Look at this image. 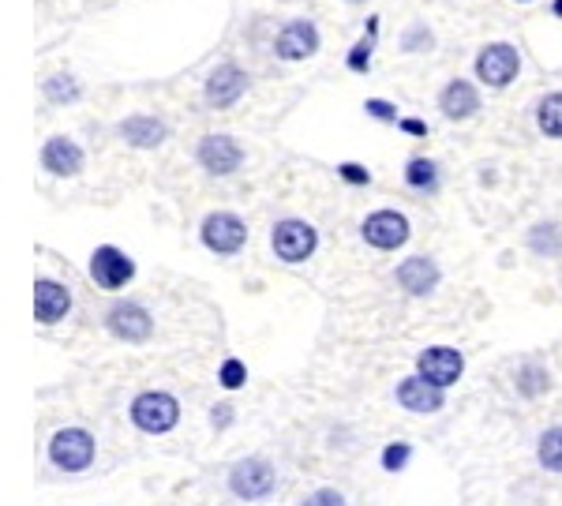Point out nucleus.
<instances>
[{
    "instance_id": "f257e3e1",
    "label": "nucleus",
    "mask_w": 562,
    "mask_h": 506,
    "mask_svg": "<svg viewBox=\"0 0 562 506\" xmlns=\"http://www.w3.org/2000/svg\"><path fill=\"white\" fill-rule=\"evenodd\" d=\"M180 420V402L169 390H143L132 402V424L143 435H165L173 432Z\"/></svg>"
},
{
    "instance_id": "f03ea898",
    "label": "nucleus",
    "mask_w": 562,
    "mask_h": 506,
    "mask_svg": "<svg viewBox=\"0 0 562 506\" xmlns=\"http://www.w3.org/2000/svg\"><path fill=\"white\" fill-rule=\"evenodd\" d=\"M94 454H98V443L87 428H60L49 439V462L60 473H83L94 465Z\"/></svg>"
},
{
    "instance_id": "7ed1b4c3",
    "label": "nucleus",
    "mask_w": 562,
    "mask_h": 506,
    "mask_svg": "<svg viewBox=\"0 0 562 506\" xmlns=\"http://www.w3.org/2000/svg\"><path fill=\"white\" fill-rule=\"evenodd\" d=\"M274 488H278V469L267 458H240L229 469V492L237 495V499H244V503L270 499Z\"/></svg>"
},
{
    "instance_id": "20e7f679",
    "label": "nucleus",
    "mask_w": 562,
    "mask_h": 506,
    "mask_svg": "<svg viewBox=\"0 0 562 506\" xmlns=\"http://www.w3.org/2000/svg\"><path fill=\"white\" fill-rule=\"evenodd\" d=\"M270 248L281 263H304L319 248V233H315V225L300 222V218H285L270 229Z\"/></svg>"
},
{
    "instance_id": "39448f33",
    "label": "nucleus",
    "mask_w": 562,
    "mask_h": 506,
    "mask_svg": "<svg viewBox=\"0 0 562 506\" xmlns=\"http://www.w3.org/2000/svg\"><path fill=\"white\" fill-rule=\"evenodd\" d=\"M199 237L207 244L214 255H237L244 244H248V225L240 214L233 210H214L203 218V229H199Z\"/></svg>"
},
{
    "instance_id": "423d86ee",
    "label": "nucleus",
    "mask_w": 562,
    "mask_h": 506,
    "mask_svg": "<svg viewBox=\"0 0 562 506\" xmlns=\"http://www.w3.org/2000/svg\"><path fill=\"white\" fill-rule=\"evenodd\" d=\"M135 278V259L132 255H124L120 248L113 244H102V248H94L90 255V282L98 285V289H109V293H117L124 285Z\"/></svg>"
},
{
    "instance_id": "0eeeda50",
    "label": "nucleus",
    "mask_w": 562,
    "mask_h": 506,
    "mask_svg": "<svg viewBox=\"0 0 562 506\" xmlns=\"http://www.w3.org/2000/svg\"><path fill=\"white\" fill-rule=\"evenodd\" d=\"M105 330H109L113 338H120V342L139 345L154 334V315H150L143 304H135V300H120V304H113L109 315H105Z\"/></svg>"
},
{
    "instance_id": "6e6552de",
    "label": "nucleus",
    "mask_w": 562,
    "mask_h": 506,
    "mask_svg": "<svg viewBox=\"0 0 562 506\" xmlns=\"http://www.w3.org/2000/svg\"><path fill=\"white\" fill-rule=\"evenodd\" d=\"M521 72V57L514 45L506 42H491L480 49V57H476V75H480V83H488V87H506V83H514Z\"/></svg>"
},
{
    "instance_id": "1a4fd4ad",
    "label": "nucleus",
    "mask_w": 562,
    "mask_h": 506,
    "mask_svg": "<svg viewBox=\"0 0 562 506\" xmlns=\"http://www.w3.org/2000/svg\"><path fill=\"white\" fill-rule=\"evenodd\" d=\"M416 372L424 375L428 383L446 390L465 375V357H461L454 345H428V349L416 357Z\"/></svg>"
},
{
    "instance_id": "9d476101",
    "label": "nucleus",
    "mask_w": 562,
    "mask_h": 506,
    "mask_svg": "<svg viewBox=\"0 0 562 506\" xmlns=\"http://www.w3.org/2000/svg\"><path fill=\"white\" fill-rule=\"evenodd\" d=\"M360 233H364V240H368L371 248H379V252H398L401 244L409 240V218L398 214V210H375V214L364 218Z\"/></svg>"
},
{
    "instance_id": "9b49d317",
    "label": "nucleus",
    "mask_w": 562,
    "mask_h": 506,
    "mask_svg": "<svg viewBox=\"0 0 562 506\" xmlns=\"http://www.w3.org/2000/svg\"><path fill=\"white\" fill-rule=\"evenodd\" d=\"M240 162H244V150L233 135H207L203 143H199V165L207 169L210 177H229V173H237Z\"/></svg>"
},
{
    "instance_id": "f8f14e48",
    "label": "nucleus",
    "mask_w": 562,
    "mask_h": 506,
    "mask_svg": "<svg viewBox=\"0 0 562 506\" xmlns=\"http://www.w3.org/2000/svg\"><path fill=\"white\" fill-rule=\"evenodd\" d=\"M68 312H72V293H68V285L53 282V278H38V282H34V319L45 323V327H53V323H60Z\"/></svg>"
},
{
    "instance_id": "ddd939ff",
    "label": "nucleus",
    "mask_w": 562,
    "mask_h": 506,
    "mask_svg": "<svg viewBox=\"0 0 562 506\" xmlns=\"http://www.w3.org/2000/svg\"><path fill=\"white\" fill-rule=\"evenodd\" d=\"M398 405L401 409H409V413H439V409L446 405V390L428 383L424 375L416 372L398 383Z\"/></svg>"
},
{
    "instance_id": "4468645a",
    "label": "nucleus",
    "mask_w": 562,
    "mask_h": 506,
    "mask_svg": "<svg viewBox=\"0 0 562 506\" xmlns=\"http://www.w3.org/2000/svg\"><path fill=\"white\" fill-rule=\"evenodd\" d=\"M394 278H398V285L409 297H428V293H435V285H439L443 274H439V263L428 259V255H409Z\"/></svg>"
},
{
    "instance_id": "2eb2a0df",
    "label": "nucleus",
    "mask_w": 562,
    "mask_h": 506,
    "mask_svg": "<svg viewBox=\"0 0 562 506\" xmlns=\"http://www.w3.org/2000/svg\"><path fill=\"white\" fill-rule=\"evenodd\" d=\"M315 49H319V30H315V23H308V19L289 23V27L278 34V42H274V53H278L281 60H308Z\"/></svg>"
},
{
    "instance_id": "dca6fc26",
    "label": "nucleus",
    "mask_w": 562,
    "mask_h": 506,
    "mask_svg": "<svg viewBox=\"0 0 562 506\" xmlns=\"http://www.w3.org/2000/svg\"><path fill=\"white\" fill-rule=\"evenodd\" d=\"M248 90V75L240 72L237 64H218L207 79V102L225 109V105H233Z\"/></svg>"
},
{
    "instance_id": "f3484780",
    "label": "nucleus",
    "mask_w": 562,
    "mask_h": 506,
    "mask_svg": "<svg viewBox=\"0 0 562 506\" xmlns=\"http://www.w3.org/2000/svg\"><path fill=\"white\" fill-rule=\"evenodd\" d=\"M42 165L53 177H79V169H83V150L75 147L72 139L53 135L42 147Z\"/></svg>"
},
{
    "instance_id": "a211bd4d",
    "label": "nucleus",
    "mask_w": 562,
    "mask_h": 506,
    "mask_svg": "<svg viewBox=\"0 0 562 506\" xmlns=\"http://www.w3.org/2000/svg\"><path fill=\"white\" fill-rule=\"evenodd\" d=\"M439 105H443V113L450 120H465V117H473L476 109H480V94H476V87H469L465 79H454V83L443 90Z\"/></svg>"
},
{
    "instance_id": "6ab92c4d",
    "label": "nucleus",
    "mask_w": 562,
    "mask_h": 506,
    "mask_svg": "<svg viewBox=\"0 0 562 506\" xmlns=\"http://www.w3.org/2000/svg\"><path fill=\"white\" fill-rule=\"evenodd\" d=\"M120 135H124L132 147L150 150L165 139V124L158 117H128L124 124H120Z\"/></svg>"
},
{
    "instance_id": "aec40b11",
    "label": "nucleus",
    "mask_w": 562,
    "mask_h": 506,
    "mask_svg": "<svg viewBox=\"0 0 562 506\" xmlns=\"http://www.w3.org/2000/svg\"><path fill=\"white\" fill-rule=\"evenodd\" d=\"M514 387H518L521 398H540V394H548L551 390V375L544 364H521L518 375H514Z\"/></svg>"
},
{
    "instance_id": "412c9836",
    "label": "nucleus",
    "mask_w": 562,
    "mask_h": 506,
    "mask_svg": "<svg viewBox=\"0 0 562 506\" xmlns=\"http://www.w3.org/2000/svg\"><path fill=\"white\" fill-rule=\"evenodd\" d=\"M536 462H540V469H548V473H562V424L540 435V443H536Z\"/></svg>"
},
{
    "instance_id": "4be33fe9",
    "label": "nucleus",
    "mask_w": 562,
    "mask_h": 506,
    "mask_svg": "<svg viewBox=\"0 0 562 506\" xmlns=\"http://www.w3.org/2000/svg\"><path fill=\"white\" fill-rule=\"evenodd\" d=\"M536 124L551 139H562V94H544L536 105Z\"/></svg>"
},
{
    "instance_id": "5701e85b",
    "label": "nucleus",
    "mask_w": 562,
    "mask_h": 506,
    "mask_svg": "<svg viewBox=\"0 0 562 506\" xmlns=\"http://www.w3.org/2000/svg\"><path fill=\"white\" fill-rule=\"evenodd\" d=\"M405 184L416 188V192H431V188L439 184V169H435V162H428V158H413V162L405 165Z\"/></svg>"
},
{
    "instance_id": "b1692460",
    "label": "nucleus",
    "mask_w": 562,
    "mask_h": 506,
    "mask_svg": "<svg viewBox=\"0 0 562 506\" xmlns=\"http://www.w3.org/2000/svg\"><path fill=\"white\" fill-rule=\"evenodd\" d=\"M529 248H533L536 255H559L562 252V233L559 225H533L529 229Z\"/></svg>"
},
{
    "instance_id": "393cba45",
    "label": "nucleus",
    "mask_w": 562,
    "mask_h": 506,
    "mask_svg": "<svg viewBox=\"0 0 562 506\" xmlns=\"http://www.w3.org/2000/svg\"><path fill=\"white\" fill-rule=\"evenodd\" d=\"M42 94L49 98V102L68 105V102H75V98H79V83H75L72 75H53V79H45Z\"/></svg>"
},
{
    "instance_id": "a878e982",
    "label": "nucleus",
    "mask_w": 562,
    "mask_h": 506,
    "mask_svg": "<svg viewBox=\"0 0 562 506\" xmlns=\"http://www.w3.org/2000/svg\"><path fill=\"white\" fill-rule=\"evenodd\" d=\"M409 458H413V447L405 443V439H398V443H386L383 454H379V465H383L386 473H401L405 465H409Z\"/></svg>"
},
{
    "instance_id": "bb28decb",
    "label": "nucleus",
    "mask_w": 562,
    "mask_h": 506,
    "mask_svg": "<svg viewBox=\"0 0 562 506\" xmlns=\"http://www.w3.org/2000/svg\"><path fill=\"white\" fill-rule=\"evenodd\" d=\"M218 383H222L225 390H240L244 383H248V368H244V360H237V357H229L218 368Z\"/></svg>"
},
{
    "instance_id": "cd10ccee",
    "label": "nucleus",
    "mask_w": 562,
    "mask_h": 506,
    "mask_svg": "<svg viewBox=\"0 0 562 506\" xmlns=\"http://www.w3.org/2000/svg\"><path fill=\"white\" fill-rule=\"evenodd\" d=\"M300 506H349V499H345L338 488H319V492L304 495Z\"/></svg>"
},
{
    "instance_id": "c85d7f7f",
    "label": "nucleus",
    "mask_w": 562,
    "mask_h": 506,
    "mask_svg": "<svg viewBox=\"0 0 562 506\" xmlns=\"http://www.w3.org/2000/svg\"><path fill=\"white\" fill-rule=\"evenodd\" d=\"M338 177L345 180V184H353V188H368V184H371V173L364 169V165H356V162H341L338 165Z\"/></svg>"
},
{
    "instance_id": "c756f323",
    "label": "nucleus",
    "mask_w": 562,
    "mask_h": 506,
    "mask_svg": "<svg viewBox=\"0 0 562 506\" xmlns=\"http://www.w3.org/2000/svg\"><path fill=\"white\" fill-rule=\"evenodd\" d=\"M375 38V34H371ZM371 38H364L360 45H353V53H349V68L353 72H368V64H371Z\"/></svg>"
},
{
    "instance_id": "7c9ffc66",
    "label": "nucleus",
    "mask_w": 562,
    "mask_h": 506,
    "mask_svg": "<svg viewBox=\"0 0 562 506\" xmlns=\"http://www.w3.org/2000/svg\"><path fill=\"white\" fill-rule=\"evenodd\" d=\"M233 417H237V409H233L229 402H222V405H214V409H210V424H214L218 432H225V428L233 424Z\"/></svg>"
},
{
    "instance_id": "2f4dec72",
    "label": "nucleus",
    "mask_w": 562,
    "mask_h": 506,
    "mask_svg": "<svg viewBox=\"0 0 562 506\" xmlns=\"http://www.w3.org/2000/svg\"><path fill=\"white\" fill-rule=\"evenodd\" d=\"M364 109H368L371 117H379V120H398V109H394L390 102H379V98L364 102Z\"/></svg>"
},
{
    "instance_id": "473e14b6",
    "label": "nucleus",
    "mask_w": 562,
    "mask_h": 506,
    "mask_svg": "<svg viewBox=\"0 0 562 506\" xmlns=\"http://www.w3.org/2000/svg\"><path fill=\"white\" fill-rule=\"evenodd\" d=\"M405 49H431V34L428 27H413L405 34Z\"/></svg>"
},
{
    "instance_id": "72a5a7b5",
    "label": "nucleus",
    "mask_w": 562,
    "mask_h": 506,
    "mask_svg": "<svg viewBox=\"0 0 562 506\" xmlns=\"http://www.w3.org/2000/svg\"><path fill=\"white\" fill-rule=\"evenodd\" d=\"M401 124V132H409V135H428V124L424 120H398Z\"/></svg>"
},
{
    "instance_id": "f704fd0d",
    "label": "nucleus",
    "mask_w": 562,
    "mask_h": 506,
    "mask_svg": "<svg viewBox=\"0 0 562 506\" xmlns=\"http://www.w3.org/2000/svg\"><path fill=\"white\" fill-rule=\"evenodd\" d=\"M555 15L562 19V0H555Z\"/></svg>"
}]
</instances>
